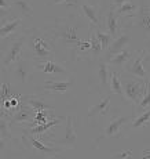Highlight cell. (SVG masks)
<instances>
[{
	"label": "cell",
	"mask_w": 150,
	"mask_h": 159,
	"mask_svg": "<svg viewBox=\"0 0 150 159\" xmlns=\"http://www.w3.org/2000/svg\"><path fill=\"white\" fill-rule=\"evenodd\" d=\"M41 28L51 38L54 44H62L63 47H69L72 50V56L76 47L81 43L84 39L81 38V30H90L92 26L84 22V17L77 14H70L68 17L55 18L51 22L44 24Z\"/></svg>",
	"instance_id": "obj_1"
},
{
	"label": "cell",
	"mask_w": 150,
	"mask_h": 159,
	"mask_svg": "<svg viewBox=\"0 0 150 159\" xmlns=\"http://www.w3.org/2000/svg\"><path fill=\"white\" fill-rule=\"evenodd\" d=\"M25 47L28 57L36 62L54 61L57 57V48L51 38L41 28H30L25 30Z\"/></svg>",
	"instance_id": "obj_2"
},
{
	"label": "cell",
	"mask_w": 150,
	"mask_h": 159,
	"mask_svg": "<svg viewBox=\"0 0 150 159\" xmlns=\"http://www.w3.org/2000/svg\"><path fill=\"white\" fill-rule=\"evenodd\" d=\"M121 87H123V98L132 105H138L145 93L149 90V82L136 79L134 76H124L121 79Z\"/></svg>",
	"instance_id": "obj_3"
},
{
	"label": "cell",
	"mask_w": 150,
	"mask_h": 159,
	"mask_svg": "<svg viewBox=\"0 0 150 159\" xmlns=\"http://www.w3.org/2000/svg\"><path fill=\"white\" fill-rule=\"evenodd\" d=\"M134 115H135V112H134L132 115L113 116V118L108 122V125L105 126V129H103L102 134H99V136H98L96 139L94 140L92 148H98L99 143L102 141V140H105V139H120L123 127L131 120V119H134Z\"/></svg>",
	"instance_id": "obj_4"
},
{
	"label": "cell",
	"mask_w": 150,
	"mask_h": 159,
	"mask_svg": "<svg viewBox=\"0 0 150 159\" xmlns=\"http://www.w3.org/2000/svg\"><path fill=\"white\" fill-rule=\"evenodd\" d=\"M25 39H26L25 33H21L17 38L10 40V43L7 46V51L4 53V57H3L2 61V68L4 71L10 69L18 60L22 58L24 47H25Z\"/></svg>",
	"instance_id": "obj_5"
},
{
	"label": "cell",
	"mask_w": 150,
	"mask_h": 159,
	"mask_svg": "<svg viewBox=\"0 0 150 159\" xmlns=\"http://www.w3.org/2000/svg\"><path fill=\"white\" fill-rule=\"evenodd\" d=\"M131 25L140 28L143 32L150 35V0H139L138 10L134 14Z\"/></svg>",
	"instance_id": "obj_6"
},
{
	"label": "cell",
	"mask_w": 150,
	"mask_h": 159,
	"mask_svg": "<svg viewBox=\"0 0 150 159\" xmlns=\"http://www.w3.org/2000/svg\"><path fill=\"white\" fill-rule=\"evenodd\" d=\"M145 50H136L135 56L131 58L127 64L124 65L125 73L130 76H134L136 79L146 80L148 79V71L143 66V57H145Z\"/></svg>",
	"instance_id": "obj_7"
},
{
	"label": "cell",
	"mask_w": 150,
	"mask_h": 159,
	"mask_svg": "<svg viewBox=\"0 0 150 159\" xmlns=\"http://www.w3.org/2000/svg\"><path fill=\"white\" fill-rule=\"evenodd\" d=\"M54 145L58 147H65V148L73 149L76 148V144H77V131H76L75 127V116L69 115L66 118V129H65V134L61 140H57V141H53Z\"/></svg>",
	"instance_id": "obj_8"
},
{
	"label": "cell",
	"mask_w": 150,
	"mask_h": 159,
	"mask_svg": "<svg viewBox=\"0 0 150 159\" xmlns=\"http://www.w3.org/2000/svg\"><path fill=\"white\" fill-rule=\"evenodd\" d=\"M72 7H77L80 8L83 17L91 24L92 28H99L101 25V17H99V8L95 7V6H91V4H85L83 2H77L75 0L72 4Z\"/></svg>",
	"instance_id": "obj_9"
},
{
	"label": "cell",
	"mask_w": 150,
	"mask_h": 159,
	"mask_svg": "<svg viewBox=\"0 0 150 159\" xmlns=\"http://www.w3.org/2000/svg\"><path fill=\"white\" fill-rule=\"evenodd\" d=\"M109 78H110V71H109V64L105 60H101L96 64L95 68V75H94V80H95V87L101 90V93L109 89Z\"/></svg>",
	"instance_id": "obj_10"
},
{
	"label": "cell",
	"mask_w": 150,
	"mask_h": 159,
	"mask_svg": "<svg viewBox=\"0 0 150 159\" xmlns=\"http://www.w3.org/2000/svg\"><path fill=\"white\" fill-rule=\"evenodd\" d=\"M105 25H106V29H108V33L112 36L113 39L117 38L121 32H123V20L116 14L114 8L110 7L108 11H106V15H105Z\"/></svg>",
	"instance_id": "obj_11"
},
{
	"label": "cell",
	"mask_w": 150,
	"mask_h": 159,
	"mask_svg": "<svg viewBox=\"0 0 150 159\" xmlns=\"http://www.w3.org/2000/svg\"><path fill=\"white\" fill-rule=\"evenodd\" d=\"M75 84L73 79H65V80H54V79H48L45 80V83L43 84L41 90L47 91V93H58L63 94L66 91H69Z\"/></svg>",
	"instance_id": "obj_12"
},
{
	"label": "cell",
	"mask_w": 150,
	"mask_h": 159,
	"mask_svg": "<svg viewBox=\"0 0 150 159\" xmlns=\"http://www.w3.org/2000/svg\"><path fill=\"white\" fill-rule=\"evenodd\" d=\"M35 69L43 73H50V75H70V71L65 68L63 65L55 62V61H43V62H36Z\"/></svg>",
	"instance_id": "obj_13"
},
{
	"label": "cell",
	"mask_w": 150,
	"mask_h": 159,
	"mask_svg": "<svg viewBox=\"0 0 150 159\" xmlns=\"http://www.w3.org/2000/svg\"><path fill=\"white\" fill-rule=\"evenodd\" d=\"M131 42V36L128 33H124L121 32L117 38H114L112 40V43L109 44L108 50H106V54H105V61H108L110 57H113L114 54H117L118 51H121L123 48L127 47V44Z\"/></svg>",
	"instance_id": "obj_14"
},
{
	"label": "cell",
	"mask_w": 150,
	"mask_h": 159,
	"mask_svg": "<svg viewBox=\"0 0 150 159\" xmlns=\"http://www.w3.org/2000/svg\"><path fill=\"white\" fill-rule=\"evenodd\" d=\"M13 69H14V78L17 79L19 83H26L30 76L32 65H30V62L28 60L21 58V60H18L13 65Z\"/></svg>",
	"instance_id": "obj_15"
},
{
	"label": "cell",
	"mask_w": 150,
	"mask_h": 159,
	"mask_svg": "<svg viewBox=\"0 0 150 159\" xmlns=\"http://www.w3.org/2000/svg\"><path fill=\"white\" fill-rule=\"evenodd\" d=\"M35 118V111L30 109L29 107L21 104V107L17 109L15 112H13V116H10V122L11 123H29L33 120Z\"/></svg>",
	"instance_id": "obj_16"
},
{
	"label": "cell",
	"mask_w": 150,
	"mask_h": 159,
	"mask_svg": "<svg viewBox=\"0 0 150 159\" xmlns=\"http://www.w3.org/2000/svg\"><path fill=\"white\" fill-rule=\"evenodd\" d=\"M110 102H112V96L110 94L101 98L99 101L95 102L88 109V119H92L95 116H101V115H106L110 111Z\"/></svg>",
	"instance_id": "obj_17"
},
{
	"label": "cell",
	"mask_w": 150,
	"mask_h": 159,
	"mask_svg": "<svg viewBox=\"0 0 150 159\" xmlns=\"http://www.w3.org/2000/svg\"><path fill=\"white\" fill-rule=\"evenodd\" d=\"M24 105L29 107L30 109H33L35 112H40V111H54V107L50 105L48 102L43 101V100H40L39 97L36 96H25L24 97Z\"/></svg>",
	"instance_id": "obj_18"
},
{
	"label": "cell",
	"mask_w": 150,
	"mask_h": 159,
	"mask_svg": "<svg viewBox=\"0 0 150 159\" xmlns=\"http://www.w3.org/2000/svg\"><path fill=\"white\" fill-rule=\"evenodd\" d=\"M136 51H131L130 48H123L121 51H118L117 54H114L113 57H110L106 62L109 64V65H114V66H123L125 64L128 62V61L131 60L134 56H135Z\"/></svg>",
	"instance_id": "obj_19"
},
{
	"label": "cell",
	"mask_w": 150,
	"mask_h": 159,
	"mask_svg": "<svg viewBox=\"0 0 150 159\" xmlns=\"http://www.w3.org/2000/svg\"><path fill=\"white\" fill-rule=\"evenodd\" d=\"M25 134L28 137V143H29V145L32 147V148H35L36 151L41 152V154H57V152L62 151L61 147H48V145L43 144V143L39 141V140H36L33 136H30L26 130H25Z\"/></svg>",
	"instance_id": "obj_20"
},
{
	"label": "cell",
	"mask_w": 150,
	"mask_h": 159,
	"mask_svg": "<svg viewBox=\"0 0 150 159\" xmlns=\"http://www.w3.org/2000/svg\"><path fill=\"white\" fill-rule=\"evenodd\" d=\"M63 120L62 116H58V118H53L51 120H48L47 123H40V125H36V126H32L29 130H26L30 136H40V134H44L45 131H48L51 127L58 126L61 122Z\"/></svg>",
	"instance_id": "obj_21"
},
{
	"label": "cell",
	"mask_w": 150,
	"mask_h": 159,
	"mask_svg": "<svg viewBox=\"0 0 150 159\" xmlns=\"http://www.w3.org/2000/svg\"><path fill=\"white\" fill-rule=\"evenodd\" d=\"M10 4L17 8V11L19 13L21 17L30 18L35 14V8H33L32 3L29 0H10Z\"/></svg>",
	"instance_id": "obj_22"
},
{
	"label": "cell",
	"mask_w": 150,
	"mask_h": 159,
	"mask_svg": "<svg viewBox=\"0 0 150 159\" xmlns=\"http://www.w3.org/2000/svg\"><path fill=\"white\" fill-rule=\"evenodd\" d=\"M22 25V18H8L0 28V38L7 39L11 33H14L19 26Z\"/></svg>",
	"instance_id": "obj_23"
},
{
	"label": "cell",
	"mask_w": 150,
	"mask_h": 159,
	"mask_svg": "<svg viewBox=\"0 0 150 159\" xmlns=\"http://www.w3.org/2000/svg\"><path fill=\"white\" fill-rule=\"evenodd\" d=\"M136 10H138V4H136V3H132V0H131V2L124 3V4H121L120 7L114 8L116 14H117L120 18H123V17L132 18L134 14L136 13Z\"/></svg>",
	"instance_id": "obj_24"
},
{
	"label": "cell",
	"mask_w": 150,
	"mask_h": 159,
	"mask_svg": "<svg viewBox=\"0 0 150 159\" xmlns=\"http://www.w3.org/2000/svg\"><path fill=\"white\" fill-rule=\"evenodd\" d=\"M109 89L112 91V94H117L118 97L123 98V87H121V79L116 71L110 72V78H109Z\"/></svg>",
	"instance_id": "obj_25"
},
{
	"label": "cell",
	"mask_w": 150,
	"mask_h": 159,
	"mask_svg": "<svg viewBox=\"0 0 150 159\" xmlns=\"http://www.w3.org/2000/svg\"><path fill=\"white\" fill-rule=\"evenodd\" d=\"M90 51H91V54H92V58L95 60V58H98L102 54V46H101V43L98 42V39H96V36H95V33H94V28H91V32H90Z\"/></svg>",
	"instance_id": "obj_26"
},
{
	"label": "cell",
	"mask_w": 150,
	"mask_h": 159,
	"mask_svg": "<svg viewBox=\"0 0 150 159\" xmlns=\"http://www.w3.org/2000/svg\"><path fill=\"white\" fill-rule=\"evenodd\" d=\"M94 33H95L98 42H99L101 46H102V50L106 51V50H108V47H109V44L112 43L113 38L109 35L108 32H102L99 28H94Z\"/></svg>",
	"instance_id": "obj_27"
},
{
	"label": "cell",
	"mask_w": 150,
	"mask_h": 159,
	"mask_svg": "<svg viewBox=\"0 0 150 159\" xmlns=\"http://www.w3.org/2000/svg\"><path fill=\"white\" fill-rule=\"evenodd\" d=\"M149 123H150V109L139 114V116L132 120L131 127H132V129H139V127H143L145 125H149Z\"/></svg>",
	"instance_id": "obj_28"
},
{
	"label": "cell",
	"mask_w": 150,
	"mask_h": 159,
	"mask_svg": "<svg viewBox=\"0 0 150 159\" xmlns=\"http://www.w3.org/2000/svg\"><path fill=\"white\" fill-rule=\"evenodd\" d=\"M13 84L8 80H4L0 84V102H3L4 100H8L10 97H13Z\"/></svg>",
	"instance_id": "obj_29"
},
{
	"label": "cell",
	"mask_w": 150,
	"mask_h": 159,
	"mask_svg": "<svg viewBox=\"0 0 150 159\" xmlns=\"http://www.w3.org/2000/svg\"><path fill=\"white\" fill-rule=\"evenodd\" d=\"M0 137L11 140L13 139V133H11L10 127V119L8 118H0Z\"/></svg>",
	"instance_id": "obj_30"
},
{
	"label": "cell",
	"mask_w": 150,
	"mask_h": 159,
	"mask_svg": "<svg viewBox=\"0 0 150 159\" xmlns=\"http://www.w3.org/2000/svg\"><path fill=\"white\" fill-rule=\"evenodd\" d=\"M134 152L131 149H125V151L116 152L114 155H112V159H132Z\"/></svg>",
	"instance_id": "obj_31"
},
{
	"label": "cell",
	"mask_w": 150,
	"mask_h": 159,
	"mask_svg": "<svg viewBox=\"0 0 150 159\" xmlns=\"http://www.w3.org/2000/svg\"><path fill=\"white\" fill-rule=\"evenodd\" d=\"M8 139H4V137H0V154L7 151V147H8Z\"/></svg>",
	"instance_id": "obj_32"
},
{
	"label": "cell",
	"mask_w": 150,
	"mask_h": 159,
	"mask_svg": "<svg viewBox=\"0 0 150 159\" xmlns=\"http://www.w3.org/2000/svg\"><path fill=\"white\" fill-rule=\"evenodd\" d=\"M143 66L146 68H150V51H146L145 57H143Z\"/></svg>",
	"instance_id": "obj_33"
},
{
	"label": "cell",
	"mask_w": 150,
	"mask_h": 159,
	"mask_svg": "<svg viewBox=\"0 0 150 159\" xmlns=\"http://www.w3.org/2000/svg\"><path fill=\"white\" fill-rule=\"evenodd\" d=\"M127 2H131V0H112V6H110V7L117 8V7H120L121 4H124V3H127Z\"/></svg>",
	"instance_id": "obj_34"
},
{
	"label": "cell",
	"mask_w": 150,
	"mask_h": 159,
	"mask_svg": "<svg viewBox=\"0 0 150 159\" xmlns=\"http://www.w3.org/2000/svg\"><path fill=\"white\" fill-rule=\"evenodd\" d=\"M73 2H75V0H50L48 4H62V3H66V4L70 6Z\"/></svg>",
	"instance_id": "obj_35"
},
{
	"label": "cell",
	"mask_w": 150,
	"mask_h": 159,
	"mask_svg": "<svg viewBox=\"0 0 150 159\" xmlns=\"http://www.w3.org/2000/svg\"><path fill=\"white\" fill-rule=\"evenodd\" d=\"M8 17H10V10L0 8V20H7Z\"/></svg>",
	"instance_id": "obj_36"
},
{
	"label": "cell",
	"mask_w": 150,
	"mask_h": 159,
	"mask_svg": "<svg viewBox=\"0 0 150 159\" xmlns=\"http://www.w3.org/2000/svg\"><path fill=\"white\" fill-rule=\"evenodd\" d=\"M0 8H4V10H11V4L7 0H0Z\"/></svg>",
	"instance_id": "obj_37"
},
{
	"label": "cell",
	"mask_w": 150,
	"mask_h": 159,
	"mask_svg": "<svg viewBox=\"0 0 150 159\" xmlns=\"http://www.w3.org/2000/svg\"><path fill=\"white\" fill-rule=\"evenodd\" d=\"M0 118H8V119H10V116H8V114L4 111V108H3L2 102H0Z\"/></svg>",
	"instance_id": "obj_38"
},
{
	"label": "cell",
	"mask_w": 150,
	"mask_h": 159,
	"mask_svg": "<svg viewBox=\"0 0 150 159\" xmlns=\"http://www.w3.org/2000/svg\"><path fill=\"white\" fill-rule=\"evenodd\" d=\"M48 159H59V158H58V157H50Z\"/></svg>",
	"instance_id": "obj_39"
},
{
	"label": "cell",
	"mask_w": 150,
	"mask_h": 159,
	"mask_svg": "<svg viewBox=\"0 0 150 159\" xmlns=\"http://www.w3.org/2000/svg\"><path fill=\"white\" fill-rule=\"evenodd\" d=\"M149 91H150V83H149Z\"/></svg>",
	"instance_id": "obj_40"
},
{
	"label": "cell",
	"mask_w": 150,
	"mask_h": 159,
	"mask_svg": "<svg viewBox=\"0 0 150 159\" xmlns=\"http://www.w3.org/2000/svg\"><path fill=\"white\" fill-rule=\"evenodd\" d=\"M148 43H149V46H150V40H149V42H148Z\"/></svg>",
	"instance_id": "obj_41"
}]
</instances>
